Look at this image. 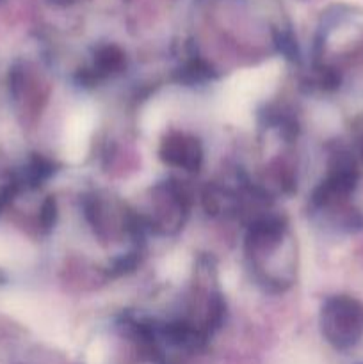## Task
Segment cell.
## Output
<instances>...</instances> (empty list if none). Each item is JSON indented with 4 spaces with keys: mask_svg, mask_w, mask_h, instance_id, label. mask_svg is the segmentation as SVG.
I'll use <instances>...</instances> for the list:
<instances>
[{
    "mask_svg": "<svg viewBox=\"0 0 363 364\" xmlns=\"http://www.w3.org/2000/svg\"><path fill=\"white\" fill-rule=\"evenodd\" d=\"M358 151H359V156H362L363 160V137L359 139V144H358Z\"/></svg>",
    "mask_w": 363,
    "mask_h": 364,
    "instance_id": "cell-7",
    "label": "cell"
},
{
    "mask_svg": "<svg viewBox=\"0 0 363 364\" xmlns=\"http://www.w3.org/2000/svg\"><path fill=\"white\" fill-rule=\"evenodd\" d=\"M125 64V55L117 46H103L96 52L95 63H93L91 71H89V77L93 78H105L110 75L117 73V71L123 68Z\"/></svg>",
    "mask_w": 363,
    "mask_h": 364,
    "instance_id": "cell-5",
    "label": "cell"
},
{
    "mask_svg": "<svg viewBox=\"0 0 363 364\" xmlns=\"http://www.w3.org/2000/svg\"><path fill=\"white\" fill-rule=\"evenodd\" d=\"M246 252L256 279L273 290L294 283L298 255L287 223L280 217L262 215L249 224Z\"/></svg>",
    "mask_w": 363,
    "mask_h": 364,
    "instance_id": "cell-1",
    "label": "cell"
},
{
    "mask_svg": "<svg viewBox=\"0 0 363 364\" xmlns=\"http://www.w3.org/2000/svg\"><path fill=\"white\" fill-rule=\"evenodd\" d=\"M160 159L177 169L198 171L203 162V148L196 137L177 132L164 137L160 144Z\"/></svg>",
    "mask_w": 363,
    "mask_h": 364,
    "instance_id": "cell-4",
    "label": "cell"
},
{
    "mask_svg": "<svg viewBox=\"0 0 363 364\" xmlns=\"http://www.w3.org/2000/svg\"><path fill=\"white\" fill-rule=\"evenodd\" d=\"M187 194L177 181H166L153 188L149 224L160 233H174L187 215Z\"/></svg>",
    "mask_w": 363,
    "mask_h": 364,
    "instance_id": "cell-3",
    "label": "cell"
},
{
    "mask_svg": "<svg viewBox=\"0 0 363 364\" xmlns=\"http://www.w3.org/2000/svg\"><path fill=\"white\" fill-rule=\"evenodd\" d=\"M50 2L57 4V6H77V4L88 2V0H50Z\"/></svg>",
    "mask_w": 363,
    "mask_h": 364,
    "instance_id": "cell-6",
    "label": "cell"
},
{
    "mask_svg": "<svg viewBox=\"0 0 363 364\" xmlns=\"http://www.w3.org/2000/svg\"><path fill=\"white\" fill-rule=\"evenodd\" d=\"M320 329L337 347H351L363 334V304L352 297L338 295L324 302Z\"/></svg>",
    "mask_w": 363,
    "mask_h": 364,
    "instance_id": "cell-2",
    "label": "cell"
}]
</instances>
